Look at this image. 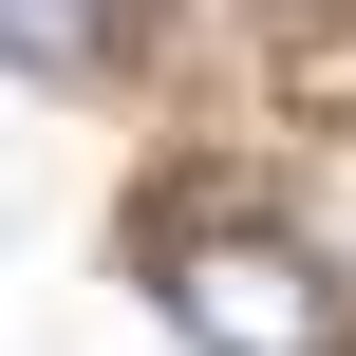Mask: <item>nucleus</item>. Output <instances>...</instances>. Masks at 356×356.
<instances>
[{
  "instance_id": "obj_1",
  "label": "nucleus",
  "mask_w": 356,
  "mask_h": 356,
  "mask_svg": "<svg viewBox=\"0 0 356 356\" xmlns=\"http://www.w3.org/2000/svg\"><path fill=\"white\" fill-rule=\"evenodd\" d=\"M169 338L188 356H338L356 338V282L282 225H188L169 244Z\"/></svg>"
},
{
  "instance_id": "obj_2",
  "label": "nucleus",
  "mask_w": 356,
  "mask_h": 356,
  "mask_svg": "<svg viewBox=\"0 0 356 356\" xmlns=\"http://www.w3.org/2000/svg\"><path fill=\"white\" fill-rule=\"evenodd\" d=\"M131 0H0V75H94Z\"/></svg>"
}]
</instances>
